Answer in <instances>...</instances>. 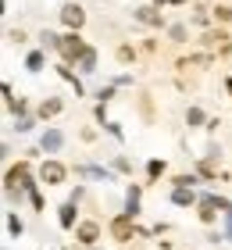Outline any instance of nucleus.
<instances>
[{
  "label": "nucleus",
  "mask_w": 232,
  "mask_h": 250,
  "mask_svg": "<svg viewBox=\"0 0 232 250\" xmlns=\"http://www.w3.org/2000/svg\"><path fill=\"white\" fill-rule=\"evenodd\" d=\"M61 18H64V25H83V7L79 4H68V7H61Z\"/></svg>",
  "instance_id": "nucleus-1"
},
{
  "label": "nucleus",
  "mask_w": 232,
  "mask_h": 250,
  "mask_svg": "<svg viewBox=\"0 0 232 250\" xmlns=\"http://www.w3.org/2000/svg\"><path fill=\"white\" fill-rule=\"evenodd\" d=\"M43 179H50V186L61 183V179H64V168H61V165H43Z\"/></svg>",
  "instance_id": "nucleus-2"
},
{
  "label": "nucleus",
  "mask_w": 232,
  "mask_h": 250,
  "mask_svg": "<svg viewBox=\"0 0 232 250\" xmlns=\"http://www.w3.org/2000/svg\"><path fill=\"white\" fill-rule=\"evenodd\" d=\"M61 143H64L61 132H46L43 136V150H61Z\"/></svg>",
  "instance_id": "nucleus-3"
},
{
  "label": "nucleus",
  "mask_w": 232,
  "mask_h": 250,
  "mask_svg": "<svg viewBox=\"0 0 232 250\" xmlns=\"http://www.w3.org/2000/svg\"><path fill=\"white\" fill-rule=\"evenodd\" d=\"M72 222H75V204H64V208H61V225L68 229Z\"/></svg>",
  "instance_id": "nucleus-4"
},
{
  "label": "nucleus",
  "mask_w": 232,
  "mask_h": 250,
  "mask_svg": "<svg viewBox=\"0 0 232 250\" xmlns=\"http://www.w3.org/2000/svg\"><path fill=\"white\" fill-rule=\"evenodd\" d=\"M79 61H83V72H93V64H97V54H93V50H83V54H79Z\"/></svg>",
  "instance_id": "nucleus-5"
},
{
  "label": "nucleus",
  "mask_w": 232,
  "mask_h": 250,
  "mask_svg": "<svg viewBox=\"0 0 232 250\" xmlns=\"http://www.w3.org/2000/svg\"><path fill=\"white\" fill-rule=\"evenodd\" d=\"M171 200H175V204H193V189H175Z\"/></svg>",
  "instance_id": "nucleus-6"
},
{
  "label": "nucleus",
  "mask_w": 232,
  "mask_h": 250,
  "mask_svg": "<svg viewBox=\"0 0 232 250\" xmlns=\"http://www.w3.org/2000/svg\"><path fill=\"white\" fill-rule=\"evenodd\" d=\"M79 236H83V243H93V240H97V225H83Z\"/></svg>",
  "instance_id": "nucleus-7"
},
{
  "label": "nucleus",
  "mask_w": 232,
  "mask_h": 250,
  "mask_svg": "<svg viewBox=\"0 0 232 250\" xmlns=\"http://www.w3.org/2000/svg\"><path fill=\"white\" fill-rule=\"evenodd\" d=\"M43 68V54H29V72H40Z\"/></svg>",
  "instance_id": "nucleus-8"
},
{
  "label": "nucleus",
  "mask_w": 232,
  "mask_h": 250,
  "mask_svg": "<svg viewBox=\"0 0 232 250\" xmlns=\"http://www.w3.org/2000/svg\"><path fill=\"white\" fill-rule=\"evenodd\" d=\"M7 229H11V232H15V236H18V232H21V222H18V218H15V214H11V218H7Z\"/></svg>",
  "instance_id": "nucleus-9"
},
{
  "label": "nucleus",
  "mask_w": 232,
  "mask_h": 250,
  "mask_svg": "<svg viewBox=\"0 0 232 250\" xmlns=\"http://www.w3.org/2000/svg\"><path fill=\"white\" fill-rule=\"evenodd\" d=\"M57 107H61V104H57V100H50V104H43V118H46V115H54Z\"/></svg>",
  "instance_id": "nucleus-10"
}]
</instances>
